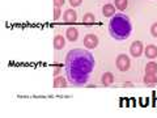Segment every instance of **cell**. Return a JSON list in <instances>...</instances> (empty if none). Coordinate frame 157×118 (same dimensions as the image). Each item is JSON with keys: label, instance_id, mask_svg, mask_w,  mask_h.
I'll list each match as a JSON object with an SVG mask.
<instances>
[{"label": "cell", "instance_id": "20", "mask_svg": "<svg viewBox=\"0 0 157 118\" xmlns=\"http://www.w3.org/2000/svg\"><path fill=\"white\" fill-rule=\"evenodd\" d=\"M64 3H66V0H54V6L59 7V8H62L64 6Z\"/></svg>", "mask_w": 157, "mask_h": 118}, {"label": "cell", "instance_id": "6", "mask_svg": "<svg viewBox=\"0 0 157 118\" xmlns=\"http://www.w3.org/2000/svg\"><path fill=\"white\" fill-rule=\"evenodd\" d=\"M130 53L134 58H139L141 54H143V43H141L140 41L132 42L131 46H130Z\"/></svg>", "mask_w": 157, "mask_h": 118}, {"label": "cell", "instance_id": "18", "mask_svg": "<svg viewBox=\"0 0 157 118\" xmlns=\"http://www.w3.org/2000/svg\"><path fill=\"white\" fill-rule=\"evenodd\" d=\"M60 13H62L60 8H59V7H55V9H54V20H58L59 17H60Z\"/></svg>", "mask_w": 157, "mask_h": 118}, {"label": "cell", "instance_id": "7", "mask_svg": "<svg viewBox=\"0 0 157 118\" xmlns=\"http://www.w3.org/2000/svg\"><path fill=\"white\" fill-rule=\"evenodd\" d=\"M66 46V38L60 36V34H58V36L54 37V49L55 50H62L63 47Z\"/></svg>", "mask_w": 157, "mask_h": 118}, {"label": "cell", "instance_id": "15", "mask_svg": "<svg viewBox=\"0 0 157 118\" xmlns=\"http://www.w3.org/2000/svg\"><path fill=\"white\" fill-rule=\"evenodd\" d=\"M114 4H115V8L119 9V11H124L128 6V0H114Z\"/></svg>", "mask_w": 157, "mask_h": 118}, {"label": "cell", "instance_id": "19", "mask_svg": "<svg viewBox=\"0 0 157 118\" xmlns=\"http://www.w3.org/2000/svg\"><path fill=\"white\" fill-rule=\"evenodd\" d=\"M151 33H152V36L157 38V22H155L153 25L151 26Z\"/></svg>", "mask_w": 157, "mask_h": 118}, {"label": "cell", "instance_id": "3", "mask_svg": "<svg viewBox=\"0 0 157 118\" xmlns=\"http://www.w3.org/2000/svg\"><path fill=\"white\" fill-rule=\"evenodd\" d=\"M66 75L68 81L73 85H84L90 77V73L77 70V68H73V67H68V66H66Z\"/></svg>", "mask_w": 157, "mask_h": 118}, {"label": "cell", "instance_id": "12", "mask_svg": "<svg viewBox=\"0 0 157 118\" xmlns=\"http://www.w3.org/2000/svg\"><path fill=\"white\" fill-rule=\"evenodd\" d=\"M101 81H102V84H104L105 87L111 85L113 81H114V75H113L111 72H105L104 75H102V77H101Z\"/></svg>", "mask_w": 157, "mask_h": 118}, {"label": "cell", "instance_id": "24", "mask_svg": "<svg viewBox=\"0 0 157 118\" xmlns=\"http://www.w3.org/2000/svg\"><path fill=\"white\" fill-rule=\"evenodd\" d=\"M152 97H153V106H157V97H156V92H152Z\"/></svg>", "mask_w": 157, "mask_h": 118}, {"label": "cell", "instance_id": "16", "mask_svg": "<svg viewBox=\"0 0 157 118\" xmlns=\"http://www.w3.org/2000/svg\"><path fill=\"white\" fill-rule=\"evenodd\" d=\"M145 73H157V63L149 62L145 66Z\"/></svg>", "mask_w": 157, "mask_h": 118}, {"label": "cell", "instance_id": "10", "mask_svg": "<svg viewBox=\"0 0 157 118\" xmlns=\"http://www.w3.org/2000/svg\"><path fill=\"white\" fill-rule=\"evenodd\" d=\"M67 38H68V41H71V42H75L76 39L78 38V32H77V29L75 26H70L67 29Z\"/></svg>", "mask_w": 157, "mask_h": 118}, {"label": "cell", "instance_id": "2", "mask_svg": "<svg viewBox=\"0 0 157 118\" xmlns=\"http://www.w3.org/2000/svg\"><path fill=\"white\" fill-rule=\"evenodd\" d=\"M109 33L117 41H124L132 33L130 17L124 13H115L109 22Z\"/></svg>", "mask_w": 157, "mask_h": 118}, {"label": "cell", "instance_id": "21", "mask_svg": "<svg viewBox=\"0 0 157 118\" xmlns=\"http://www.w3.org/2000/svg\"><path fill=\"white\" fill-rule=\"evenodd\" d=\"M82 3V0H70V4H71V7H78L80 4Z\"/></svg>", "mask_w": 157, "mask_h": 118}, {"label": "cell", "instance_id": "11", "mask_svg": "<svg viewBox=\"0 0 157 118\" xmlns=\"http://www.w3.org/2000/svg\"><path fill=\"white\" fill-rule=\"evenodd\" d=\"M144 54H145L147 58L155 59V58H157V47H156L155 45H148V46L145 47Z\"/></svg>", "mask_w": 157, "mask_h": 118}, {"label": "cell", "instance_id": "23", "mask_svg": "<svg viewBox=\"0 0 157 118\" xmlns=\"http://www.w3.org/2000/svg\"><path fill=\"white\" fill-rule=\"evenodd\" d=\"M60 71H62V67H59V66H56L55 68H54V75L55 76H59V73H60Z\"/></svg>", "mask_w": 157, "mask_h": 118}, {"label": "cell", "instance_id": "9", "mask_svg": "<svg viewBox=\"0 0 157 118\" xmlns=\"http://www.w3.org/2000/svg\"><path fill=\"white\" fill-rule=\"evenodd\" d=\"M102 14H104L105 17H113L115 14V7L113 6V4H105L104 7H102Z\"/></svg>", "mask_w": 157, "mask_h": 118}, {"label": "cell", "instance_id": "14", "mask_svg": "<svg viewBox=\"0 0 157 118\" xmlns=\"http://www.w3.org/2000/svg\"><path fill=\"white\" fill-rule=\"evenodd\" d=\"M144 83L147 85H153L157 83V75L156 73H145L144 76Z\"/></svg>", "mask_w": 157, "mask_h": 118}, {"label": "cell", "instance_id": "22", "mask_svg": "<svg viewBox=\"0 0 157 118\" xmlns=\"http://www.w3.org/2000/svg\"><path fill=\"white\" fill-rule=\"evenodd\" d=\"M140 105L141 106H147V105H148L149 104V98H140Z\"/></svg>", "mask_w": 157, "mask_h": 118}, {"label": "cell", "instance_id": "1", "mask_svg": "<svg viewBox=\"0 0 157 118\" xmlns=\"http://www.w3.org/2000/svg\"><path fill=\"white\" fill-rule=\"evenodd\" d=\"M66 66L90 73L96 66V61L88 50H84V49H72L67 54Z\"/></svg>", "mask_w": 157, "mask_h": 118}, {"label": "cell", "instance_id": "8", "mask_svg": "<svg viewBox=\"0 0 157 118\" xmlns=\"http://www.w3.org/2000/svg\"><path fill=\"white\" fill-rule=\"evenodd\" d=\"M63 18H64L66 22H75L77 20V13L73 9H67L64 14H63Z\"/></svg>", "mask_w": 157, "mask_h": 118}, {"label": "cell", "instance_id": "4", "mask_svg": "<svg viewBox=\"0 0 157 118\" xmlns=\"http://www.w3.org/2000/svg\"><path fill=\"white\" fill-rule=\"evenodd\" d=\"M115 65L117 68L122 72H126L128 71V68L131 66V62H130V58L126 55V54H121V55L117 57V61H115Z\"/></svg>", "mask_w": 157, "mask_h": 118}, {"label": "cell", "instance_id": "17", "mask_svg": "<svg viewBox=\"0 0 157 118\" xmlns=\"http://www.w3.org/2000/svg\"><path fill=\"white\" fill-rule=\"evenodd\" d=\"M96 21V17L93 13H85L84 17H82V22L86 24V25H89V24H93Z\"/></svg>", "mask_w": 157, "mask_h": 118}, {"label": "cell", "instance_id": "5", "mask_svg": "<svg viewBox=\"0 0 157 118\" xmlns=\"http://www.w3.org/2000/svg\"><path fill=\"white\" fill-rule=\"evenodd\" d=\"M82 42L86 49H96L98 46V37L96 34H86Z\"/></svg>", "mask_w": 157, "mask_h": 118}, {"label": "cell", "instance_id": "13", "mask_svg": "<svg viewBox=\"0 0 157 118\" xmlns=\"http://www.w3.org/2000/svg\"><path fill=\"white\" fill-rule=\"evenodd\" d=\"M52 85L55 88H66L67 87V80L63 76H55V80H54Z\"/></svg>", "mask_w": 157, "mask_h": 118}]
</instances>
